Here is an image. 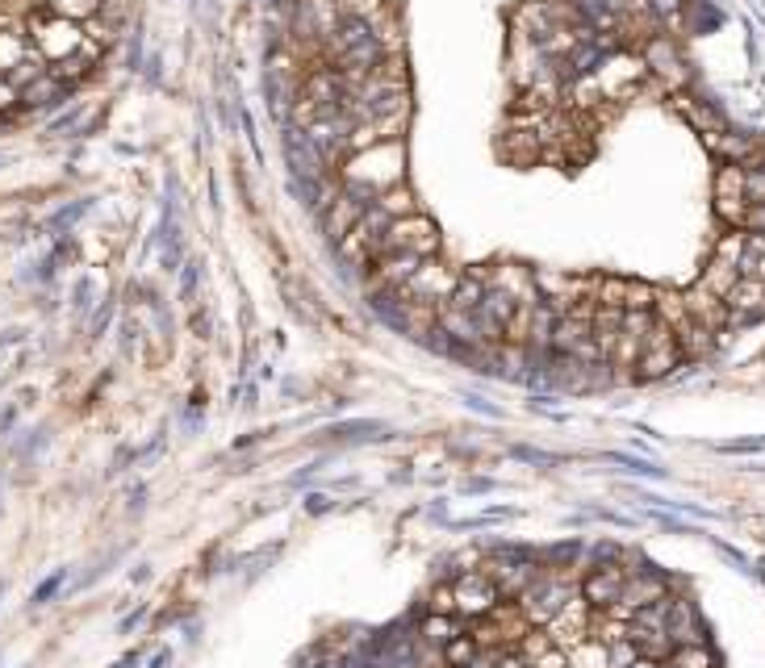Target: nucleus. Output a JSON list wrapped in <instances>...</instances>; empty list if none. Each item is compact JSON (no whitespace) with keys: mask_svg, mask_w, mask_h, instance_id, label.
Segmentation results:
<instances>
[{"mask_svg":"<svg viewBox=\"0 0 765 668\" xmlns=\"http://www.w3.org/2000/svg\"><path fill=\"white\" fill-rule=\"evenodd\" d=\"M406 180V147L402 138L393 142H377L368 151H356L339 163V184L347 193H356L364 201H377L389 188H398Z\"/></svg>","mask_w":765,"mask_h":668,"instance_id":"nucleus-1","label":"nucleus"},{"mask_svg":"<svg viewBox=\"0 0 765 668\" xmlns=\"http://www.w3.org/2000/svg\"><path fill=\"white\" fill-rule=\"evenodd\" d=\"M456 284H460V272H456V268H444V264H435V259H423L419 272H414L406 284H398V289H393V297H398V301L444 305V301L456 293Z\"/></svg>","mask_w":765,"mask_h":668,"instance_id":"nucleus-2","label":"nucleus"},{"mask_svg":"<svg viewBox=\"0 0 765 668\" xmlns=\"http://www.w3.org/2000/svg\"><path fill=\"white\" fill-rule=\"evenodd\" d=\"M34 46H38V55L46 63H63L67 55H76L80 46H84V30L76 26V21H67V17H38L34 21Z\"/></svg>","mask_w":765,"mask_h":668,"instance_id":"nucleus-3","label":"nucleus"},{"mask_svg":"<svg viewBox=\"0 0 765 668\" xmlns=\"http://www.w3.org/2000/svg\"><path fill=\"white\" fill-rule=\"evenodd\" d=\"M715 209L720 218L740 226L749 213V197H745V163H724L720 176H715Z\"/></svg>","mask_w":765,"mask_h":668,"instance_id":"nucleus-4","label":"nucleus"},{"mask_svg":"<svg viewBox=\"0 0 765 668\" xmlns=\"http://www.w3.org/2000/svg\"><path fill=\"white\" fill-rule=\"evenodd\" d=\"M724 305H728V326H745L753 318H765V280L740 276L732 284V293L724 297Z\"/></svg>","mask_w":765,"mask_h":668,"instance_id":"nucleus-5","label":"nucleus"},{"mask_svg":"<svg viewBox=\"0 0 765 668\" xmlns=\"http://www.w3.org/2000/svg\"><path fill=\"white\" fill-rule=\"evenodd\" d=\"M644 63L657 71V76L669 84V88H678L682 80H686V67H682V59H678V51L669 46L665 38H653L648 42V51H644Z\"/></svg>","mask_w":765,"mask_h":668,"instance_id":"nucleus-6","label":"nucleus"},{"mask_svg":"<svg viewBox=\"0 0 765 668\" xmlns=\"http://www.w3.org/2000/svg\"><path fill=\"white\" fill-rule=\"evenodd\" d=\"M736 280H740V268H736V264H728V259H720V255H715L711 264L703 268V280H699V289L724 301V297L732 293V284H736Z\"/></svg>","mask_w":765,"mask_h":668,"instance_id":"nucleus-7","label":"nucleus"},{"mask_svg":"<svg viewBox=\"0 0 765 668\" xmlns=\"http://www.w3.org/2000/svg\"><path fill=\"white\" fill-rule=\"evenodd\" d=\"M30 55V46H26V34H17V30H0V76H9V71Z\"/></svg>","mask_w":765,"mask_h":668,"instance_id":"nucleus-8","label":"nucleus"},{"mask_svg":"<svg viewBox=\"0 0 765 668\" xmlns=\"http://www.w3.org/2000/svg\"><path fill=\"white\" fill-rule=\"evenodd\" d=\"M63 88L67 84L55 76V71H46V76H38L30 88H21V101H26V105H46V101H55Z\"/></svg>","mask_w":765,"mask_h":668,"instance_id":"nucleus-9","label":"nucleus"},{"mask_svg":"<svg viewBox=\"0 0 765 668\" xmlns=\"http://www.w3.org/2000/svg\"><path fill=\"white\" fill-rule=\"evenodd\" d=\"M373 205H381V209L389 213V218H410V213H423V209H419V201H414L402 184H398V188H389V193H381Z\"/></svg>","mask_w":765,"mask_h":668,"instance_id":"nucleus-10","label":"nucleus"},{"mask_svg":"<svg viewBox=\"0 0 765 668\" xmlns=\"http://www.w3.org/2000/svg\"><path fill=\"white\" fill-rule=\"evenodd\" d=\"M55 17H67V21H88L101 13V0H46Z\"/></svg>","mask_w":765,"mask_h":668,"instance_id":"nucleus-11","label":"nucleus"},{"mask_svg":"<svg viewBox=\"0 0 765 668\" xmlns=\"http://www.w3.org/2000/svg\"><path fill=\"white\" fill-rule=\"evenodd\" d=\"M653 301H657V293L648 289V284L628 280V293H623V309H653Z\"/></svg>","mask_w":765,"mask_h":668,"instance_id":"nucleus-12","label":"nucleus"},{"mask_svg":"<svg viewBox=\"0 0 765 668\" xmlns=\"http://www.w3.org/2000/svg\"><path fill=\"white\" fill-rule=\"evenodd\" d=\"M715 255L740 268V259H745V234H740V230H736V234H724V238H720V247H715Z\"/></svg>","mask_w":765,"mask_h":668,"instance_id":"nucleus-13","label":"nucleus"},{"mask_svg":"<svg viewBox=\"0 0 765 668\" xmlns=\"http://www.w3.org/2000/svg\"><path fill=\"white\" fill-rule=\"evenodd\" d=\"M745 197L749 205H765V167H745Z\"/></svg>","mask_w":765,"mask_h":668,"instance_id":"nucleus-14","label":"nucleus"},{"mask_svg":"<svg viewBox=\"0 0 765 668\" xmlns=\"http://www.w3.org/2000/svg\"><path fill=\"white\" fill-rule=\"evenodd\" d=\"M17 101H21V88H17L13 80H5V76H0V113L17 109Z\"/></svg>","mask_w":765,"mask_h":668,"instance_id":"nucleus-15","label":"nucleus"},{"mask_svg":"<svg viewBox=\"0 0 765 668\" xmlns=\"http://www.w3.org/2000/svg\"><path fill=\"white\" fill-rule=\"evenodd\" d=\"M740 226H745L749 234H765V205H749V213H745V222H740Z\"/></svg>","mask_w":765,"mask_h":668,"instance_id":"nucleus-16","label":"nucleus"}]
</instances>
